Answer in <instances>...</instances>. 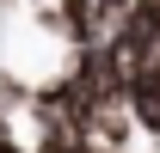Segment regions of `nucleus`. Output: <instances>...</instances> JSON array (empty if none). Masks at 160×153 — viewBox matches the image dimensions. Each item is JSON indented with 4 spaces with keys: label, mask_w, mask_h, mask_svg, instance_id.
Masks as SVG:
<instances>
[{
    "label": "nucleus",
    "mask_w": 160,
    "mask_h": 153,
    "mask_svg": "<svg viewBox=\"0 0 160 153\" xmlns=\"http://www.w3.org/2000/svg\"><path fill=\"white\" fill-rule=\"evenodd\" d=\"M111 49H117L129 67H142V61L160 55V0H136V6L123 12L117 31H111Z\"/></svg>",
    "instance_id": "f257e3e1"
},
{
    "label": "nucleus",
    "mask_w": 160,
    "mask_h": 153,
    "mask_svg": "<svg viewBox=\"0 0 160 153\" xmlns=\"http://www.w3.org/2000/svg\"><path fill=\"white\" fill-rule=\"evenodd\" d=\"M129 116L142 135H160V98H129Z\"/></svg>",
    "instance_id": "f03ea898"
}]
</instances>
